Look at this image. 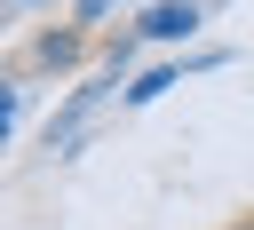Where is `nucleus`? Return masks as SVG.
Listing matches in <instances>:
<instances>
[{
    "mask_svg": "<svg viewBox=\"0 0 254 230\" xmlns=\"http://www.w3.org/2000/svg\"><path fill=\"white\" fill-rule=\"evenodd\" d=\"M230 230H254V214H246V222H230Z\"/></svg>",
    "mask_w": 254,
    "mask_h": 230,
    "instance_id": "6",
    "label": "nucleus"
},
{
    "mask_svg": "<svg viewBox=\"0 0 254 230\" xmlns=\"http://www.w3.org/2000/svg\"><path fill=\"white\" fill-rule=\"evenodd\" d=\"M135 32H143V40H190V32H198V8H190V0H159V8H143Z\"/></svg>",
    "mask_w": 254,
    "mask_h": 230,
    "instance_id": "1",
    "label": "nucleus"
},
{
    "mask_svg": "<svg viewBox=\"0 0 254 230\" xmlns=\"http://www.w3.org/2000/svg\"><path fill=\"white\" fill-rule=\"evenodd\" d=\"M167 87H175V71L159 63V71H143V79H127V103H159Z\"/></svg>",
    "mask_w": 254,
    "mask_h": 230,
    "instance_id": "2",
    "label": "nucleus"
},
{
    "mask_svg": "<svg viewBox=\"0 0 254 230\" xmlns=\"http://www.w3.org/2000/svg\"><path fill=\"white\" fill-rule=\"evenodd\" d=\"M119 0H79V24H95V16H111Z\"/></svg>",
    "mask_w": 254,
    "mask_h": 230,
    "instance_id": "4",
    "label": "nucleus"
},
{
    "mask_svg": "<svg viewBox=\"0 0 254 230\" xmlns=\"http://www.w3.org/2000/svg\"><path fill=\"white\" fill-rule=\"evenodd\" d=\"M71 56H79V32H48L40 40V63H71Z\"/></svg>",
    "mask_w": 254,
    "mask_h": 230,
    "instance_id": "3",
    "label": "nucleus"
},
{
    "mask_svg": "<svg viewBox=\"0 0 254 230\" xmlns=\"http://www.w3.org/2000/svg\"><path fill=\"white\" fill-rule=\"evenodd\" d=\"M16 127V87H0V135Z\"/></svg>",
    "mask_w": 254,
    "mask_h": 230,
    "instance_id": "5",
    "label": "nucleus"
}]
</instances>
